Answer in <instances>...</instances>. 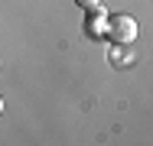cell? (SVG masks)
<instances>
[{"mask_svg": "<svg viewBox=\"0 0 153 146\" xmlns=\"http://www.w3.org/2000/svg\"><path fill=\"white\" fill-rule=\"evenodd\" d=\"M101 0H75V7H82V10H94Z\"/></svg>", "mask_w": 153, "mask_h": 146, "instance_id": "3", "label": "cell"}, {"mask_svg": "<svg viewBox=\"0 0 153 146\" xmlns=\"http://www.w3.org/2000/svg\"><path fill=\"white\" fill-rule=\"evenodd\" d=\"M104 23H108V16H91L88 20V32L94 39H104Z\"/></svg>", "mask_w": 153, "mask_h": 146, "instance_id": "2", "label": "cell"}, {"mask_svg": "<svg viewBox=\"0 0 153 146\" xmlns=\"http://www.w3.org/2000/svg\"><path fill=\"white\" fill-rule=\"evenodd\" d=\"M0 114H3V97H0Z\"/></svg>", "mask_w": 153, "mask_h": 146, "instance_id": "4", "label": "cell"}, {"mask_svg": "<svg viewBox=\"0 0 153 146\" xmlns=\"http://www.w3.org/2000/svg\"><path fill=\"white\" fill-rule=\"evenodd\" d=\"M104 39H111L117 46H130L137 39V20L127 13H111L104 23Z\"/></svg>", "mask_w": 153, "mask_h": 146, "instance_id": "1", "label": "cell"}]
</instances>
